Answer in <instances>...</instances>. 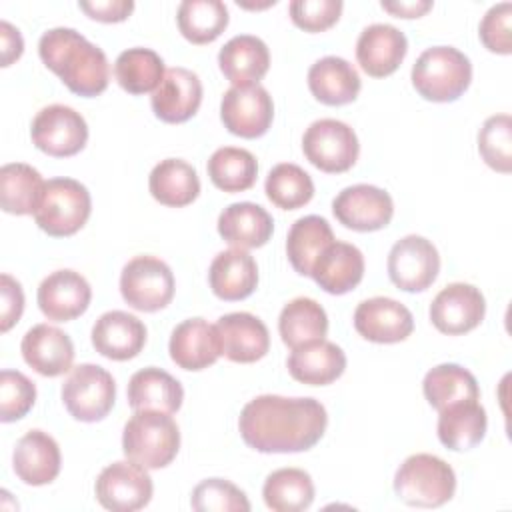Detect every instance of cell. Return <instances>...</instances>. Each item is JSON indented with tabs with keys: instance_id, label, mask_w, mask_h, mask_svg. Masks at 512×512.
<instances>
[{
	"instance_id": "1",
	"label": "cell",
	"mask_w": 512,
	"mask_h": 512,
	"mask_svg": "<svg viewBox=\"0 0 512 512\" xmlns=\"http://www.w3.org/2000/svg\"><path fill=\"white\" fill-rule=\"evenodd\" d=\"M328 424L326 408L316 398H286L262 394L240 412L242 440L264 454L310 450Z\"/></svg>"
},
{
	"instance_id": "2",
	"label": "cell",
	"mask_w": 512,
	"mask_h": 512,
	"mask_svg": "<svg viewBox=\"0 0 512 512\" xmlns=\"http://www.w3.org/2000/svg\"><path fill=\"white\" fill-rule=\"evenodd\" d=\"M38 54L46 68L60 76L78 96H98L108 88L110 64L102 48L74 28H50L40 36Z\"/></svg>"
},
{
	"instance_id": "3",
	"label": "cell",
	"mask_w": 512,
	"mask_h": 512,
	"mask_svg": "<svg viewBox=\"0 0 512 512\" xmlns=\"http://www.w3.org/2000/svg\"><path fill=\"white\" fill-rule=\"evenodd\" d=\"M180 448V430L174 418L160 410H134L122 432V450L128 460L158 470L168 466Z\"/></svg>"
},
{
	"instance_id": "4",
	"label": "cell",
	"mask_w": 512,
	"mask_h": 512,
	"mask_svg": "<svg viewBox=\"0 0 512 512\" xmlns=\"http://www.w3.org/2000/svg\"><path fill=\"white\" fill-rule=\"evenodd\" d=\"M412 86L432 102L460 98L472 80L470 58L454 46L426 48L412 66Z\"/></svg>"
},
{
	"instance_id": "5",
	"label": "cell",
	"mask_w": 512,
	"mask_h": 512,
	"mask_svg": "<svg viewBox=\"0 0 512 512\" xmlns=\"http://www.w3.org/2000/svg\"><path fill=\"white\" fill-rule=\"evenodd\" d=\"M454 490L452 466L434 454H412L394 474V492L408 506L438 508L454 496Z\"/></svg>"
},
{
	"instance_id": "6",
	"label": "cell",
	"mask_w": 512,
	"mask_h": 512,
	"mask_svg": "<svg viewBox=\"0 0 512 512\" xmlns=\"http://www.w3.org/2000/svg\"><path fill=\"white\" fill-rule=\"evenodd\" d=\"M92 198L88 188L74 178H50L44 184L34 220L50 236L76 234L90 218Z\"/></svg>"
},
{
	"instance_id": "7",
	"label": "cell",
	"mask_w": 512,
	"mask_h": 512,
	"mask_svg": "<svg viewBox=\"0 0 512 512\" xmlns=\"http://www.w3.org/2000/svg\"><path fill=\"white\" fill-rule=\"evenodd\" d=\"M120 294L134 310H162L174 298V274L170 266L156 256H134L122 268Z\"/></svg>"
},
{
	"instance_id": "8",
	"label": "cell",
	"mask_w": 512,
	"mask_h": 512,
	"mask_svg": "<svg viewBox=\"0 0 512 512\" xmlns=\"http://www.w3.org/2000/svg\"><path fill=\"white\" fill-rule=\"evenodd\" d=\"M116 384L112 374L98 364L74 366L62 384V402L72 418L98 422L114 406Z\"/></svg>"
},
{
	"instance_id": "9",
	"label": "cell",
	"mask_w": 512,
	"mask_h": 512,
	"mask_svg": "<svg viewBox=\"0 0 512 512\" xmlns=\"http://www.w3.org/2000/svg\"><path fill=\"white\" fill-rule=\"evenodd\" d=\"M302 150L308 162L318 170L338 174L356 164L360 144L356 132L346 122L320 118L306 128L302 136Z\"/></svg>"
},
{
	"instance_id": "10",
	"label": "cell",
	"mask_w": 512,
	"mask_h": 512,
	"mask_svg": "<svg viewBox=\"0 0 512 512\" xmlns=\"http://www.w3.org/2000/svg\"><path fill=\"white\" fill-rule=\"evenodd\" d=\"M32 142L48 156L66 158L78 154L88 140V124L80 112L64 104L44 106L30 126Z\"/></svg>"
},
{
	"instance_id": "11",
	"label": "cell",
	"mask_w": 512,
	"mask_h": 512,
	"mask_svg": "<svg viewBox=\"0 0 512 512\" xmlns=\"http://www.w3.org/2000/svg\"><path fill=\"white\" fill-rule=\"evenodd\" d=\"M94 492L106 510L134 512L150 502L154 484L144 466L132 460H118L98 474Z\"/></svg>"
},
{
	"instance_id": "12",
	"label": "cell",
	"mask_w": 512,
	"mask_h": 512,
	"mask_svg": "<svg viewBox=\"0 0 512 512\" xmlns=\"http://www.w3.org/2000/svg\"><path fill=\"white\" fill-rule=\"evenodd\" d=\"M440 272V254L436 246L418 234L400 238L388 254V276L406 292H422Z\"/></svg>"
},
{
	"instance_id": "13",
	"label": "cell",
	"mask_w": 512,
	"mask_h": 512,
	"mask_svg": "<svg viewBox=\"0 0 512 512\" xmlns=\"http://www.w3.org/2000/svg\"><path fill=\"white\" fill-rule=\"evenodd\" d=\"M220 118L228 132L240 138H258L266 134L272 124V96L260 84L232 86L222 96Z\"/></svg>"
},
{
	"instance_id": "14",
	"label": "cell",
	"mask_w": 512,
	"mask_h": 512,
	"mask_svg": "<svg viewBox=\"0 0 512 512\" xmlns=\"http://www.w3.org/2000/svg\"><path fill=\"white\" fill-rule=\"evenodd\" d=\"M332 212L340 224L356 232H374L390 224L394 214L392 196L372 184H354L338 192Z\"/></svg>"
},
{
	"instance_id": "15",
	"label": "cell",
	"mask_w": 512,
	"mask_h": 512,
	"mask_svg": "<svg viewBox=\"0 0 512 512\" xmlns=\"http://www.w3.org/2000/svg\"><path fill=\"white\" fill-rule=\"evenodd\" d=\"M486 314L482 292L466 282L444 286L430 304V320L442 334L458 336L474 330Z\"/></svg>"
},
{
	"instance_id": "16",
	"label": "cell",
	"mask_w": 512,
	"mask_h": 512,
	"mask_svg": "<svg viewBox=\"0 0 512 512\" xmlns=\"http://www.w3.org/2000/svg\"><path fill=\"white\" fill-rule=\"evenodd\" d=\"M354 328L370 342L394 344L412 334L414 318L402 302L388 296H374L356 306Z\"/></svg>"
},
{
	"instance_id": "17",
	"label": "cell",
	"mask_w": 512,
	"mask_h": 512,
	"mask_svg": "<svg viewBox=\"0 0 512 512\" xmlns=\"http://www.w3.org/2000/svg\"><path fill=\"white\" fill-rule=\"evenodd\" d=\"M92 298L88 280L74 270H56L38 286V308L54 322H68L86 312Z\"/></svg>"
},
{
	"instance_id": "18",
	"label": "cell",
	"mask_w": 512,
	"mask_h": 512,
	"mask_svg": "<svg viewBox=\"0 0 512 512\" xmlns=\"http://www.w3.org/2000/svg\"><path fill=\"white\" fill-rule=\"evenodd\" d=\"M200 102L202 82L196 72L182 66L168 68L150 98L156 118L168 124H180L190 120L198 112Z\"/></svg>"
},
{
	"instance_id": "19",
	"label": "cell",
	"mask_w": 512,
	"mask_h": 512,
	"mask_svg": "<svg viewBox=\"0 0 512 512\" xmlns=\"http://www.w3.org/2000/svg\"><path fill=\"white\" fill-rule=\"evenodd\" d=\"M408 52V40L392 24L376 22L366 26L356 42V60L372 78H384L396 72Z\"/></svg>"
},
{
	"instance_id": "20",
	"label": "cell",
	"mask_w": 512,
	"mask_h": 512,
	"mask_svg": "<svg viewBox=\"0 0 512 512\" xmlns=\"http://www.w3.org/2000/svg\"><path fill=\"white\" fill-rule=\"evenodd\" d=\"M222 354L240 364H250L266 356L270 348V334L266 324L250 312H230L214 324Z\"/></svg>"
},
{
	"instance_id": "21",
	"label": "cell",
	"mask_w": 512,
	"mask_h": 512,
	"mask_svg": "<svg viewBox=\"0 0 512 512\" xmlns=\"http://www.w3.org/2000/svg\"><path fill=\"white\" fill-rule=\"evenodd\" d=\"M146 344V326L124 310L104 312L92 326V346L110 360H130Z\"/></svg>"
},
{
	"instance_id": "22",
	"label": "cell",
	"mask_w": 512,
	"mask_h": 512,
	"mask_svg": "<svg viewBox=\"0 0 512 512\" xmlns=\"http://www.w3.org/2000/svg\"><path fill=\"white\" fill-rule=\"evenodd\" d=\"M24 362L42 376H60L72 370L74 344L66 332L50 324L32 326L20 344Z\"/></svg>"
},
{
	"instance_id": "23",
	"label": "cell",
	"mask_w": 512,
	"mask_h": 512,
	"mask_svg": "<svg viewBox=\"0 0 512 512\" xmlns=\"http://www.w3.org/2000/svg\"><path fill=\"white\" fill-rule=\"evenodd\" d=\"M170 358L184 370H204L222 354L216 326L204 318H188L180 322L168 342Z\"/></svg>"
},
{
	"instance_id": "24",
	"label": "cell",
	"mask_w": 512,
	"mask_h": 512,
	"mask_svg": "<svg viewBox=\"0 0 512 512\" xmlns=\"http://www.w3.org/2000/svg\"><path fill=\"white\" fill-rule=\"evenodd\" d=\"M58 442L42 430H28L14 448L12 466L16 476L28 486H44L60 474Z\"/></svg>"
},
{
	"instance_id": "25",
	"label": "cell",
	"mask_w": 512,
	"mask_h": 512,
	"mask_svg": "<svg viewBox=\"0 0 512 512\" xmlns=\"http://www.w3.org/2000/svg\"><path fill=\"white\" fill-rule=\"evenodd\" d=\"M310 276L328 294H346L364 276V256L354 244L334 240L316 258Z\"/></svg>"
},
{
	"instance_id": "26",
	"label": "cell",
	"mask_w": 512,
	"mask_h": 512,
	"mask_svg": "<svg viewBox=\"0 0 512 512\" xmlns=\"http://www.w3.org/2000/svg\"><path fill=\"white\" fill-rule=\"evenodd\" d=\"M286 366L294 380L308 386H326L342 376L346 354L338 344L322 338L294 348Z\"/></svg>"
},
{
	"instance_id": "27",
	"label": "cell",
	"mask_w": 512,
	"mask_h": 512,
	"mask_svg": "<svg viewBox=\"0 0 512 512\" xmlns=\"http://www.w3.org/2000/svg\"><path fill=\"white\" fill-rule=\"evenodd\" d=\"M208 282L212 292L222 300L248 298L258 284L256 260L244 248H228L214 256Z\"/></svg>"
},
{
	"instance_id": "28",
	"label": "cell",
	"mask_w": 512,
	"mask_h": 512,
	"mask_svg": "<svg viewBox=\"0 0 512 512\" xmlns=\"http://www.w3.org/2000/svg\"><path fill=\"white\" fill-rule=\"evenodd\" d=\"M218 66L234 86L258 84L270 68V52L262 38L238 34L220 48Z\"/></svg>"
},
{
	"instance_id": "29",
	"label": "cell",
	"mask_w": 512,
	"mask_h": 512,
	"mask_svg": "<svg viewBox=\"0 0 512 512\" xmlns=\"http://www.w3.org/2000/svg\"><path fill=\"white\" fill-rule=\"evenodd\" d=\"M274 230V220L254 202H234L218 216V234L234 248H260Z\"/></svg>"
},
{
	"instance_id": "30",
	"label": "cell",
	"mask_w": 512,
	"mask_h": 512,
	"mask_svg": "<svg viewBox=\"0 0 512 512\" xmlns=\"http://www.w3.org/2000/svg\"><path fill=\"white\" fill-rule=\"evenodd\" d=\"M360 86L362 82L356 68L340 56H324L308 70V88L312 96L328 106L354 102Z\"/></svg>"
},
{
	"instance_id": "31",
	"label": "cell",
	"mask_w": 512,
	"mask_h": 512,
	"mask_svg": "<svg viewBox=\"0 0 512 512\" xmlns=\"http://www.w3.org/2000/svg\"><path fill=\"white\" fill-rule=\"evenodd\" d=\"M184 400L182 384L162 368L148 366L132 374L128 382V404L134 410L178 412Z\"/></svg>"
},
{
	"instance_id": "32",
	"label": "cell",
	"mask_w": 512,
	"mask_h": 512,
	"mask_svg": "<svg viewBox=\"0 0 512 512\" xmlns=\"http://www.w3.org/2000/svg\"><path fill=\"white\" fill-rule=\"evenodd\" d=\"M486 424V410L478 400L456 402L440 410L438 438L446 448L464 452L482 442Z\"/></svg>"
},
{
	"instance_id": "33",
	"label": "cell",
	"mask_w": 512,
	"mask_h": 512,
	"mask_svg": "<svg viewBox=\"0 0 512 512\" xmlns=\"http://www.w3.org/2000/svg\"><path fill=\"white\" fill-rule=\"evenodd\" d=\"M148 188L154 200L164 206L180 208L196 200L200 194V178L192 164L182 158H166L160 160L150 176Z\"/></svg>"
},
{
	"instance_id": "34",
	"label": "cell",
	"mask_w": 512,
	"mask_h": 512,
	"mask_svg": "<svg viewBox=\"0 0 512 512\" xmlns=\"http://www.w3.org/2000/svg\"><path fill=\"white\" fill-rule=\"evenodd\" d=\"M278 332L282 342L292 350L322 340L328 332L326 310L314 298H294L280 312Z\"/></svg>"
},
{
	"instance_id": "35",
	"label": "cell",
	"mask_w": 512,
	"mask_h": 512,
	"mask_svg": "<svg viewBox=\"0 0 512 512\" xmlns=\"http://www.w3.org/2000/svg\"><path fill=\"white\" fill-rule=\"evenodd\" d=\"M330 242H334V232L326 218L316 214L298 218L286 236V254L292 268L302 276H310L316 258Z\"/></svg>"
},
{
	"instance_id": "36",
	"label": "cell",
	"mask_w": 512,
	"mask_h": 512,
	"mask_svg": "<svg viewBox=\"0 0 512 512\" xmlns=\"http://www.w3.org/2000/svg\"><path fill=\"white\" fill-rule=\"evenodd\" d=\"M44 180L36 168L22 162H10L0 168V206L8 214H34Z\"/></svg>"
},
{
	"instance_id": "37",
	"label": "cell",
	"mask_w": 512,
	"mask_h": 512,
	"mask_svg": "<svg viewBox=\"0 0 512 512\" xmlns=\"http://www.w3.org/2000/svg\"><path fill=\"white\" fill-rule=\"evenodd\" d=\"M422 390L428 404L438 412L456 402L480 398V388L474 374L460 364H438L428 370Z\"/></svg>"
},
{
	"instance_id": "38",
	"label": "cell",
	"mask_w": 512,
	"mask_h": 512,
	"mask_svg": "<svg viewBox=\"0 0 512 512\" xmlns=\"http://www.w3.org/2000/svg\"><path fill=\"white\" fill-rule=\"evenodd\" d=\"M262 496L274 512H300L314 500V482L300 468H280L266 476Z\"/></svg>"
},
{
	"instance_id": "39",
	"label": "cell",
	"mask_w": 512,
	"mask_h": 512,
	"mask_svg": "<svg viewBox=\"0 0 512 512\" xmlns=\"http://www.w3.org/2000/svg\"><path fill=\"white\" fill-rule=\"evenodd\" d=\"M164 74V60L152 48H128L120 52L114 62V76L118 84L130 94L154 92Z\"/></svg>"
},
{
	"instance_id": "40",
	"label": "cell",
	"mask_w": 512,
	"mask_h": 512,
	"mask_svg": "<svg viewBox=\"0 0 512 512\" xmlns=\"http://www.w3.org/2000/svg\"><path fill=\"white\" fill-rule=\"evenodd\" d=\"M176 20L186 40L208 44L228 26V8L220 0H184L178 6Z\"/></svg>"
},
{
	"instance_id": "41",
	"label": "cell",
	"mask_w": 512,
	"mask_h": 512,
	"mask_svg": "<svg viewBox=\"0 0 512 512\" xmlns=\"http://www.w3.org/2000/svg\"><path fill=\"white\" fill-rule=\"evenodd\" d=\"M206 168L212 184L224 192H242L252 188L258 174L254 154L236 146H222L214 150Z\"/></svg>"
},
{
	"instance_id": "42",
	"label": "cell",
	"mask_w": 512,
	"mask_h": 512,
	"mask_svg": "<svg viewBox=\"0 0 512 512\" xmlns=\"http://www.w3.org/2000/svg\"><path fill=\"white\" fill-rule=\"evenodd\" d=\"M264 190L274 206L282 210H296L312 200L314 182L298 164L280 162L268 172Z\"/></svg>"
},
{
	"instance_id": "43",
	"label": "cell",
	"mask_w": 512,
	"mask_h": 512,
	"mask_svg": "<svg viewBox=\"0 0 512 512\" xmlns=\"http://www.w3.org/2000/svg\"><path fill=\"white\" fill-rule=\"evenodd\" d=\"M478 152L496 172L512 170V120L508 114L486 118L478 132Z\"/></svg>"
},
{
	"instance_id": "44",
	"label": "cell",
	"mask_w": 512,
	"mask_h": 512,
	"mask_svg": "<svg viewBox=\"0 0 512 512\" xmlns=\"http://www.w3.org/2000/svg\"><path fill=\"white\" fill-rule=\"evenodd\" d=\"M190 504L198 512H248L246 494L224 478L202 480L190 496Z\"/></svg>"
},
{
	"instance_id": "45",
	"label": "cell",
	"mask_w": 512,
	"mask_h": 512,
	"mask_svg": "<svg viewBox=\"0 0 512 512\" xmlns=\"http://www.w3.org/2000/svg\"><path fill=\"white\" fill-rule=\"evenodd\" d=\"M36 402L34 382L18 370L0 372V420L14 422L24 418Z\"/></svg>"
},
{
	"instance_id": "46",
	"label": "cell",
	"mask_w": 512,
	"mask_h": 512,
	"mask_svg": "<svg viewBox=\"0 0 512 512\" xmlns=\"http://www.w3.org/2000/svg\"><path fill=\"white\" fill-rule=\"evenodd\" d=\"M342 8V0H292L288 12L298 28L322 32L338 22Z\"/></svg>"
},
{
	"instance_id": "47",
	"label": "cell",
	"mask_w": 512,
	"mask_h": 512,
	"mask_svg": "<svg viewBox=\"0 0 512 512\" xmlns=\"http://www.w3.org/2000/svg\"><path fill=\"white\" fill-rule=\"evenodd\" d=\"M510 18H512V4L500 2L488 8L484 14L478 34L482 44L496 54H510L512 40H510Z\"/></svg>"
},
{
	"instance_id": "48",
	"label": "cell",
	"mask_w": 512,
	"mask_h": 512,
	"mask_svg": "<svg viewBox=\"0 0 512 512\" xmlns=\"http://www.w3.org/2000/svg\"><path fill=\"white\" fill-rule=\"evenodd\" d=\"M24 292L10 274L0 276V330L8 332L22 316Z\"/></svg>"
},
{
	"instance_id": "49",
	"label": "cell",
	"mask_w": 512,
	"mask_h": 512,
	"mask_svg": "<svg viewBox=\"0 0 512 512\" xmlns=\"http://www.w3.org/2000/svg\"><path fill=\"white\" fill-rule=\"evenodd\" d=\"M80 10H84L90 18L100 22H120L130 16L134 10L132 0H82L78 2Z\"/></svg>"
},
{
	"instance_id": "50",
	"label": "cell",
	"mask_w": 512,
	"mask_h": 512,
	"mask_svg": "<svg viewBox=\"0 0 512 512\" xmlns=\"http://www.w3.org/2000/svg\"><path fill=\"white\" fill-rule=\"evenodd\" d=\"M0 42H2V66H10L14 60L20 58L24 50V40L18 28L10 22H0Z\"/></svg>"
},
{
	"instance_id": "51",
	"label": "cell",
	"mask_w": 512,
	"mask_h": 512,
	"mask_svg": "<svg viewBox=\"0 0 512 512\" xmlns=\"http://www.w3.org/2000/svg\"><path fill=\"white\" fill-rule=\"evenodd\" d=\"M382 8L398 18H418L432 8V0H396V2L382 0Z\"/></svg>"
}]
</instances>
